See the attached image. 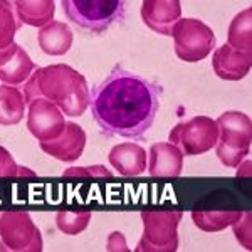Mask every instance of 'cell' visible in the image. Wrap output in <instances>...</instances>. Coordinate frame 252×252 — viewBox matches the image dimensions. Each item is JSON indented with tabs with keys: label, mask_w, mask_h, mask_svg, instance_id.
I'll use <instances>...</instances> for the list:
<instances>
[{
	"label": "cell",
	"mask_w": 252,
	"mask_h": 252,
	"mask_svg": "<svg viewBox=\"0 0 252 252\" xmlns=\"http://www.w3.org/2000/svg\"><path fill=\"white\" fill-rule=\"evenodd\" d=\"M0 251H42V237L31 215L24 212L0 214Z\"/></svg>",
	"instance_id": "cell-8"
},
{
	"label": "cell",
	"mask_w": 252,
	"mask_h": 252,
	"mask_svg": "<svg viewBox=\"0 0 252 252\" xmlns=\"http://www.w3.org/2000/svg\"><path fill=\"white\" fill-rule=\"evenodd\" d=\"M29 116H27V128L35 138L40 141H49L58 138L64 131L63 113L54 103L44 99V97H34L29 103Z\"/></svg>",
	"instance_id": "cell-9"
},
{
	"label": "cell",
	"mask_w": 252,
	"mask_h": 252,
	"mask_svg": "<svg viewBox=\"0 0 252 252\" xmlns=\"http://www.w3.org/2000/svg\"><path fill=\"white\" fill-rule=\"evenodd\" d=\"M26 113L24 94L14 86H0V125L10 126L20 123Z\"/></svg>",
	"instance_id": "cell-18"
},
{
	"label": "cell",
	"mask_w": 252,
	"mask_h": 252,
	"mask_svg": "<svg viewBox=\"0 0 252 252\" xmlns=\"http://www.w3.org/2000/svg\"><path fill=\"white\" fill-rule=\"evenodd\" d=\"M14 5L20 24L44 27L49 22H52L54 2L51 0H17Z\"/></svg>",
	"instance_id": "cell-17"
},
{
	"label": "cell",
	"mask_w": 252,
	"mask_h": 252,
	"mask_svg": "<svg viewBox=\"0 0 252 252\" xmlns=\"http://www.w3.org/2000/svg\"><path fill=\"white\" fill-rule=\"evenodd\" d=\"M242 215L239 210H195L192 217L198 229L205 232H219L225 227L234 225Z\"/></svg>",
	"instance_id": "cell-19"
},
{
	"label": "cell",
	"mask_w": 252,
	"mask_h": 252,
	"mask_svg": "<svg viewBox=\"0 0 252 252\" xmlns=\"http://www.w3.org/2000/svg\"><path fill=\"white\" fill-rule=\"evenodd\" d=\"M39 46L49 56H63L72 46V31L64 22H49L39 31Z\"/></svg>",
	"instance_id": "cell-16"
},
{
	"label": "cell",
	"mask_w": 252,
	"mask_h": 252,
	"mask_svg": "<svg viewBox=\"0 0 252 252\" xmlns=\"http://www.w3.org/2000/svg\"><path fill=\"white\" fill-rule=\"evenodd\" d=\"M44 97L67 116H81L89 106L88 83L83 74L66 64L39 67L24 86V99Z\"/></svg>",
	"instance_id": "cell-2"
},
{
	"label": "cell",
	"mask_w": 252,
	"mask_h": 252,
	"mask_svg": "<svg viewBox=\"0 0 252 252\" xmlns=\"http://www.w3.org/2000/svg\"><path fill=\"white\" fill-rule=\"evenodd\" d=\"M182 15L178 0H145L141 5V19L145 26L161 35H170V31Z\"/></svg>",
	"instance_id": "cell-11"
},
{
	"label": "cell",
	"mask_w": 252,
	"mask_h": 252,
	"mask_svg": "<svg viewBox=\"0 0 252 252\" xmlns=\"http://www.w3.org/2000/svg\"><path fill=\"white\" fill-rule=\"evenodd\" d=\"M180 210L170 212H143V237L138 244V252H175L178 249V223L182 220Z\"/></svg>",
	"instance_id": "cell-6"
},
{
	"label": "cell",
	"mask_w": 252,
	"mask_h": 252,
	"mask_svg": "<svg viewBox=\"0 0 252 252\" xmlns=\"http://www.w3.org/2000/svg\"><path fill=\"white\" fill-rule=\"evenodd\" d=\"M170 35L175 54L185 63H198L215 49V34L198 19H178Z\"/></svg>",
	"instance_id": "cell-4"
},
{
	"label": "cell",
	"mask_w": 252,
	"mask_h": 252,
	"mask_svg": "<svg viewBox=\"0 0 252 252\" xmlns=\"http://www.w3.org/2000/svg\"><path fill=\"white\" fill-rule=\"evenodd\" d=\"M251 52L235 51L227 44L215 51L212 59V67L215 74L223 81H239L246 78L251 71Z\"/></svg>",
	"instance_id": "cell-12"
},
{
	"label": "cell",
	"mask_w": 252,
	"mask_h": 252,
	"mask_svg": "<svg viewBox=\"0 0 252 252\" xmlns=\"http://www.w3.org/2000/svg\"><path fill=\"white\" fill-rule=\"evenodd\" d=\"M66 15L79 27L93 32H103L125 12L121 0H64Z\"/></svg>",
	"instance_id": "cell-5"
},
{
	"label": "cell",
	"mask_w": 252,
	"mask_h": 252,
	"mask_svg": "<svg viewBox=\"0 0 252 252\" xmlns=\"http://www.w3.org/2000/svg\"><path fill=\"white\" fill-rule=\"evenodd\" d=\"M115 246H118L116 251H120V249L128 251V247H126V242H125V237L120 232H113V235L109 237V241H108V251H113V249H115Z\"/></svg>",
	"instance_id": "cell-26"
},
{
	"label": "cell",
	"mask_w": 252,
	"mask_h": 252,
	"mask_svg": "<svg viewBox=\"0 0 252 252\" xmlns=\"http://www.w3.org/2000/svg\"><path fill=\"white\" fill-rule=\"evenodd\" d=\"M160 89L152 81L116 67L89 94V108L99 128L109 135L138 138L153 125Z\"/></svg>",
	"instance_id": "cell-1"
},
{
	"label": "cell",
	"mask_w": 252,
	"mask_h": 252,
	"mask_svg": "<svg viewBox=\"0 0 252 252\" xmlns=\"http://www.w3.org/2000/svg\"><path fill=\"white\" fill-rule=\"evenodd\" d=\"M251 7L244 12H239L235 15L229 27V35H227V46H230L235 51L251 52Z\"/></svg>",
	"instance_id": "cell-20"
},
{
	"label": "cell",
	"mask_w": 252,
	"mask_h": 252,
	"mask_svg": "<svg viewBox=\"0 0 252 252\" xmlns=\"http://www.w3.org/2000/svg\"><path fill=\"white\" fill-rule=\"evenodd\" d=\"M234 230H235V235H237L239 242L249 251L251 249V214L249 212L246 215H242V217L234 223Z\"/></svg>",
	"instance_id": "cell-24"
},
{
	"label": "cell",
	"mask_w": 252,
	"mask_h": 252,
	"mask_svg": "<svg viewBox=\"0 0 252 252\" xmlns=\"http://www.w3.org/2000/svg\"><path fill=\"white\" fill-rule=\"evenodd\" d=\"M40 148L49 157H54L64 163H72L83 155L86 146V133L76 123H66L64 131L58 138L49 141H40Z\"/></svg>",
	"instance_id": "cell-10"
},
{
	"label": "cell",
	"mask_w": 252,
	"mask_h": 252,
	"mask_svg": "<svg viewBox=\"0 0 252 252\" xmlns=\"http://www.w3.org/2000/svg\"><path fill=\"white\" fill-rule=\"evenodd\" d=\"M219 126L217 157L223 166L235 168L251 152V118L241 111H227L215 121Z\"/></svg>",
	"instance_id": "cell-3"
},
{
	"label": "cell",
	"mask_w": 252,
	"mask_h": 252,
	"mask_svg": "<svg viewBox=\"0 0 252 252\" xmlns=\"http://www.w3.org/2000/svg\"><path fill=\"white\" fill-rule=\"evenodd\" d=\"M72 175H94V177H111V172L104 170L101 165H96V166H89L88 170H83V168H72V170H66L64 172V177H72Z\"/></svg>",
	"instance_id": "cell-25"
},
{
	"label": "cell",
	"mask_w": 252,
	"mask_h": 252,
	"mask_svg": "<svg viewBox=\"0 0 252 252\" xmlns=\"http://www.w3.org/2000/svg\"><path fill=\"white\" fill-rule=\"evenodd\" d=\"M184 166V153L173 143H157L150 148L148 173L152 177H178Z\"/></svg>",
	"instance_id": "cell-13"
},
{
	"label": "cell",
	"mask_w": 252,
	"mask_h": 252,
	"mask_svg": "<svg viewBox=\"0 0 252 252\" xmlns=\"http://www.w3.org/2000/svg\"><path fill=\"white\" fill-rule=\"evenodd\" d=\"M219 138V126L209 116H193L180 121L170 131V143H173L184 155H202L215 148Z\"/></svg>",
	"instance_id": "cell-7"
},
{
	"label": "cell",
	"mask_w": 252,
	"mask_h": 252,
	"mask_svg": "<svg viewBox=\"0 0 252 252\" xmlns=\"http://www.w3.org/2000/svg\"><path fill=\"white\" fill-rule=\"evenodd\" d=\"M34 69L35 66L32 59L27 56V52L20 46H17L9 58L0 63V81L15 88L19 84L26 83L32 76Z\"/></svg>",
	"instance_id": "cell-15"
},
{
	"label": "cell",
	"mask_w": 252,
	"mask_h": 252,
	"mask_svg": "<svg viewBox=\"0 0 252 252\" xmlns=\"http://www.w3.org/2000/svg\"><path fill=\"white\" fill-rule=\"evenodd\" d=\"M19 175H31V177H34V172L20 168L14 161V158L10 157V153L0 146V177H19Z\"/></svg>",
	"instance_id": "cell-23"
},
{
	"label": "cell",
	"mask_w": 252,
	"mask_h": 252,
	"mask_svg": "<svg viewBox=\"0 0 252 252\" xmlns=\"http://www.w3.org/2000/svg\"><path fill=\"white\" fill-rule=\"evenodd\" d=\"M109 163L123 177H136L146 170V152L135 143L116 145L109 152Z\"/></svg>",
	"instance_id": "cell-14"
},
{
	"label": "cell",
	"mask_w": 252,
	"mask_h": 252,
	"mask_svg": "<svg viewBox=\"0 0 252 252\" xmlns=\"http://www.w3.org/2000/svg\"><path fill=\"white\" fill-rule=\"evenodd\" d=\"M20 22L14 17V3L0 2V51L9 49L14 42L15 32L19 31Z\"/></svg>",
	"instance_id": "cell-21"
},
{
	"label": "cell",
	"mask_w": 252,
	"mask_h": 252,
	"mask_svg": "<svg viewBox=\"0 0 252 252\" xmlns=\"http://www.w3.org/2000/svg\"><path fill=\"white\" fill-rule=\"evenodd\" d=\"M89 219H91L89 212H59L56 217V223L64 234L76 235L86 229Z\"/></svg>",
	"instance_id": "cell-22"
}]
</instances>
